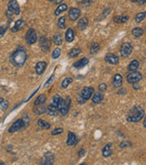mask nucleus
<instances>
[{"mask_svg": "<svg viewBox=\"0 0 146 165\" xmlns=\"http://www.w3.org/2000/svg\"><path fill=\"white\" fill-rule=\"evenodd\" d=\"M27 58H28V55H27L26 50L22 48H18L11 54L10 61L13 65L17 67H21L26 63Z\"/></svg>", "mask_w": 146, "mask_h": 165, "instance_id": "1", "label": "nucleus"}, {"mask_svg": "<svg viewBox=\"0 0 146 165\" xmlns=\"http://www.w3.org/2000/svg\"><path fill=\"white\" fill-rule=\"evenodd\" d=\"M144 117V110L141 107H133L129 111L127 117L128 122H139Z\"/></svg>", "mask_w": 146, "mask_h": 165, "instance_id": "2", "label": "nucleus"}, {"mask_svg": "<svg viewBox=\"0 0 146 165\" xmlns=\"http://www.w3.org/2000/svg\"><path fill=\"white\" fill-rule=\"evenodd\" d=\"M95 90L93 87H84L80 94L78 95L77 97V100H78V103L80 105H82V104H85L86 101H88L90 97L92 96V95L94 94Z\"/></svg>", "mask_w": 146, "mask_h": 165, "instance_id": "3", "label": "nucleus"}, {"mask_svg": "<svg viewBox=\"0 0 146 165\" xmlns=\"http://www.w3.org/2000/svg\"><path fill=\"white\" fill-rule=\"evenodd\" d=\"M20 14V6L18 3L17 0H10L7 5V11L6 16H18Z\"/></svg>", "mask_w": 146, "mask_h": 165, "instance_id": "4", "label": "nucleus"}, {"mask_svg": "<svg viewBox=\"0 0 146 165\" xmlns=\"http://www.w3.org/2000/svg\"><path fill=\"white\" fill-rule=\"evenodd\" d=\"M70 107H71V99H70V97H66V99L61 98L60 103L59 105V112L62 116H66L68 113Z\"/></svg>", "mask_w": 146, "mask_h": 165, "instance_id": "5", "label": "nucleus"}, {"mask_svg": "<svg viewBox=\"0 0 146 165\" xmlns=\"http://www.w3.org/2000/svg\"><path fill=\"white\" fill-rule=\"evenodd\" d=\"M127 81L129 84H138L142 79V74L140 72H137V71H132L130 72L127 74V77H126Z\"/></svg>", "mask_w": 146, "mask_h": 165, "instance_id": "6", "label": "nucleus"}, {"mask_svg": "<svg viewBox=\"0 0 146 165\" xmlns=\"http://www.w3.org/2000/svg\"><path fill=\"white\" fill-rule=\"evenodd\" d=\"M133 52V46L132 44L129 42H124L121 45L120 47V53L121 55V57H128L129 55H130V53Z\"/></svg>", "mask_w": 146, "mask_h": 165, "instance_id": "7", "label": "nucleus"}, {"mask_svg": "<svg viewBox=\"0 0 146 165\" xmlns=\"http://www.w3.org/2000/svg\"><path fill=\"white\" fill-rule=\"evenodd\" d=\"M26 124H25V121L23 118H19L18 119L17 121H15L13 123V125L9 127L8 129V132L10 133H13V132H16V131H18L22 129H24V127H26Z\"/></svg>", "mask_w": 146, "mask_h": 165, "instance_id": "8", "label": "nucleus"}, {"mask_svg": "<svg viewBox=\"0 0 146 165\" xmlns=\"http://www.w3.org/2000/svg\"><path fill=\"white\" fill-rule=\"evenodd\" d=\"M26 41L29 45H32L37 41V33L34 28L28 29V31L26 34Z\"/></svg>", "mask_w": 146, "mask_h": 165, "instance_id": "9", "label": "nucleus"}, {"mask_svg": "<svg viewBox=\"0 0 146 165\" xmlns=\"http://www.w3.org/2000/svg\"><path fill=\"white\" fill-rule=\"evenodd\" d=\"M54 155L50 152H47L44 154V157L40 160V164H44V165H51L54 162Z\"/></svg>", "mask_w": 146, "mask_h": 165, "instance_id": "10", "label": "nucleus"}, {"mask_svg": "<svg viewBox=\"0 0 146 165\" xmlns=\"http://www.w3.org/2000/svg\"><path fill=\"white\" fill-rule=\"evenodd\" d=\"M80 16V9L78 7H71L68 11V18L71 21L77 20Z\"/></svg>", "mask_w": 146, "mask_h": 165, "instance_id": "11", "label": "nucleus"}, {"mask_svg": "<svg viewBox=\"0 0 146 165\" xmlns=\"http://www.w3.org/2000/svg\"><path fill=\"white\" fill-rule=\"evenodd\" d=\"M39 45H40V48L43 51H45V52L49 51V49H50L49 41L46 38V37H44V36L41 37L39 40Z\"/></svg>", "mask_w": 146, "mask_h": 165, "instance_id": "12", "label": "nucleus"}, {"mask_svg": "<svg viewBox=\"0 0 146 165\" xmlns=\"http://www.w3.org/2000/svg\"><path fill=\"white\" fill-rule=\"evenodd\" d=\"M104 60H105V62H107L108 63H111V64H118L119 63V57L113 53H108L105 56Z\"/></svg>", "mask_w": 146, "mask_h": 165, "instance_id": "13", "label": "nucleus"}, {"mask_svg": "<svg viewBox=\"0 0 146 165\" xmlns=\"http://www.w3.org/2000/svg\"><path fill=\"white\" fill-rule=\"evenodd\" d=\"M78 142V139H77L76 135L71 132L68 131V139H67V145L68 146H75Z\"/></svg>", "mask_w": 146, "mask_h": 165, "instance_id": "14", "label": "nucleus"}, {"mask_svg": "<svg viewBox=\"0 0 146 165\" xmlns=\"http://www.w3.org/2000/svg\"><path fill=\"white\" fill-rule=\"evenodd\" d=\"M46 68H47V63H45V62H38L35 66L36 73H37V74H38V75H41V74L45 72Z\"/></svg>", "mask_w": 146, "mask_h": 165, "instance_id": "15", "label": "nucleus"}, {"mask_svg": "<svg viewBox=\"0 0 146 165\" xmlns=\"http://www.w3.org/2000/svg\"><path fill=\"white\" fill-rule=\"evenodd\" d=\"M88 63H89V59L84 57V58L79 60V61H77L76 63H74L73 67L77 69H80V68H83V67H85Z\"/></svg>", "mask_w": 146, "mask_h": 165, "instance_id": "16", "label": "nucleus"}, {"mask_svg": "<svg viewBox=\"0 0 146 165\" xmlns=\"http://www.w3.org/2000/svg\"><path fill=\"white\" fill-rule=\"evenodd\" d=\"M24 26H25V21L23 19H18V20H17L16 22H15V25L12 28L11 31L13 32H18V31H21V29L24 28Z\"/></svg>", "mask_w": 146, "mask_h": 165, "instance_id": "17", "label": "nucleus"}, {"mask_svg": "<svg viewBox=\"0 0 146 165\" xmlns=\"http://www.w3.org/2000/svg\"><path fill=\"white\" fill-rule=\"evenodd\" d=\"M113 86L115 88H119L122 85V76L120 73H116L113 77Z\"/></svg>", "mask_w": 146, "mask_h": 165, "instance_id": "18", "label": "nucleus"}, {"mask_svg": "<svg viewBox=\"0 0 146 165\" xmlns=\"http://www.w3.org/2000/svg\"><path fill=\"white\" fill-rule=\"evenodd\" d=\"M34 113L37 115H42L47 113V107H45V104L44 105H38V106H34Z\"/></svg>", "mask_w": 146, "mask_h": 165, "instance_id": "19", "label": "nucleus"}, {"mask_svg": "<svg viewBox=\"0 0 146 165\" xmlns=\"http://www.w3.org/2000/svg\"><path fill=\"white\" fill-rule=\"evenodd\" d=\"M88 24H89V20L87 18H82L79 20L78 22V28L80 31H84V29H86V28L88 27Z\"/></svg>", "mask_w": 146, "mask_h": 165, "instance_id": "20", "label": "nucleus"}, {"mask_svg": "<svg viewBox=\"0 0 146 165\" xmlns=\"http://www.w3.org/2000/svg\"><path fill=\"white\" fill-rule=\"evenodd\" d=\"M92 102L94 104H99L102 103V100L104 99V96H103V94L102 93H95L92 95Z\"/></svg>", "mask_w": 146, "mask_h": 165, "instance_id": "21", "label": "nucleus"}, {"mask_svg": "<svg viewBox=\"0 0 146 165\" xmlns=\"http://www.w3.org/2000/svg\"><path fill=\"white\" fill-rule=\"evenodd\" d=\"M129 20V17L128 16H124V15H119V16H116L113 18V21L115 23H126V22Z\"/></svg>", "mask_w": 146, "mask_h": 165, "instance_id": "22", "label": "nucleus"}, {"mask_svg": "<svg viewBox=\"0 0 146 165\" xmlns=\"http://www.w3.org/2000/svg\"><path fill=\"white\" fill-rule=\"evenodd\" d=\"M74 31H73V29L72 28H68L67 29V31L65 33V39L68 42H72L74 41Z\"/></svg>", "mask_w": 146, "mask_h": 165, "instance_id": "23", "label": "nucleus"}, {"mask_svg": "<svg viewBox=\"0 0 146 165\" xmlns=\"http://www.w3.org/2000/svg\"><path fill=\"white\" fill-rule=\"evenodd\" d=\"M60 100H61V96L59 95H55L53 96V98L51 100V103L49 104V106L53 107H56L59 109V105L60 103Z\"/></svg>", "mask_w": 146, "mask_h": 165, "instance_id": "24", "label": "nucleus"}, {"mask_svg": "<svg viewBox=\"0 0 146 165\" xmlns=\"http://www.w3.org/2000/svg\"><path fill=\"white\" fill-rule=\"evenodd\" d=\"M46 101H47V95H38L35 102H34V106H38V105H44L46 103Z\"/></svg>", "mask_w": 146, "mask_h": 165, "instance_id": "25", "label": "nucleus"}, {"mask_svg": "<svg viewBox=\"0 0 146 165\" xmlns=\"http://www.w3.org/2000/svg\"><path fill=\"white\" fill-rule=\"evenodd\" d=\"M143 33H144V31H143L142 28H139V27L134 28L132 31V35L134 37V38H140V37H142L143 35Z\"/></svg>", "mask_w": 146, "mask_h": 165, "instance_id": "26", "label": "nucleus"}, {"mask_svg": "<svg viewBox=\"0 0 146 165\" xmlns=\"http://www.w3.org/2000/svg\"><path fill=\"white\" fill-rule=\"evenodd\" d=\"M81 53V50L79 48H73L68 51V57L70 58H76Z\"/></svg>", "mask_w": 146, "mask_h": 165, "instance_id": "27", "label": "nucleus"}, {"mask_svg": "<svg viewBox=\"0 0 146 165\" xmlns=\"http://www.w3.org/2000/svg\"><path fill=\"white\" fill-rule=\"evenodd\" d=\"M111 143L107 144V145H105V146L103 147V149H102V156L105 157V158H107V157L111 156Z\"/></svg>", "mask_w": 146, "mask_h": 165, "instance_id": "28", "label": "nucleus"}, {"mask_svg": "<svg viewBox=\"0 0 146 165\" xmlns=\"http://www.w3.org/2000/svg\"><path fill=\"white\" fill-rule=\"evenodd\" d=\"M140 63L139 62L137 61V60H133V61H132L130 63V64L128 65V70L130 72H132V71H136L138 69V67H139Z\"/></svg>", "mask_w": 146, "mask_h": 165, "instance_id": "29", "label": "nucleus"}, {"mask_svg": "<svg viewBox=\"0 0 146 165\" xmlns=\"http://www.w3.org/2000/svg\"><path fill=\"white\" fill-rule=\"evenodd\" d=\"M68 9V6L66 4H60L58 7H57V9L55 10L54 14H55V16H59V14H61L62 12L66 11Z\"/></svg>", "mask_w": 146, "mask_h": 165, "instance_id": "30", "label": "nucleus"}, {"mask_svg": "<svg viewBox=\"0 0 146 165\" xmlns=\"http://www.w3.org/2000/svg\"><path fill=\"white\" fill-rule=\"evenodd\" d=\"M53 41H54V44L57 45V46H60L63 42L62 40V36H61L60 33H56L54 35V38H53Z\"/></svg>", "mask_w": 146, "mask_h": 165, "instance_id": "31", "label": "nucleus"}, {"mask_svg": "<svg viewBox=\"0 0 146 165\" xmlns=\"http://www.w3.org/2000/svg\"><path fill=\"white\" fill-rule=\"evenodd\" d=\"M145 15H146L145 12H140V13H138L136 16H135V18H134L136 23H141V22L145 18Z\"/></svg>", "mask_w": 146, "mask_h": 165, "instance_id": "32", "label": "nucleus"}, {"mask_svg": "<svg viewBox=\"0 0 146 165\" xmlns=\"http://www.w3.org/2000/svg\"><path fill=\"white\" fill-rule=\"evenodd\" d=\"M58 27L60 29H64L66 28V18L65 17H61L58 20Z\"/></svg>", "mask_w": 146, "mask_h": 165, "instance_id": "33", "label": "nucleus"}, {"mask_svg": "<svg viewBox=\"0 0 146 165\" xmlns=\"http://www.w3.org/2000/svg\"><path fill=\"white\" fill-rule=\"evenodd\" d=\"M72 78H71V77H67V78H65L63 81H62V82H61V87L62 88H67L68 85H70L71 82H72Z\"/></svg>", "mask_w": 146, "mask_h": 165, "instance_id": "34", "label": "nucleus"}, {"mask_svg": "<svg viewBox=\"0 0 146 165\" xmlns=\"http://www.w3.org/2000/svg\"><path fill=\"white\" fill-rule=\"evenodd\" d=\"M37 124H38V126H39L40 127H42V129H49V127H50L49 123H48V122H46V121L42 120V119H38Z\"/></svg>", "mask_w": 146, "mask_h": 165, "instance_id": "35", "label": "nucleus"}, {"mask_svg": "<svg viewBox=\"0 0 146 165\" xmlns=\"http://www.w3.org/2000/svg\"><path fill=\"white\" fill-rule=\"evenodd\" d=\"M99 50V45L96 42L92 43L91 46H90V53H95L98 50Z\"/></svg>", "mask_w": 146, "mask_h": 165, "instance_id": "36", "label": "nucleus"}, {"mask_svg": "<svg viewBox=\"0 0 146 165\" xmlns=\"http://www.w3.org/2000/svg\"><path fill=\"white\" fill-rule=\"evenodd\" d=\"M60 53H61V50L60 49H59V48H57V49H55L54 50L52 51V55H51V57H52V59H58L59 56H60Z\"/></svg>", "mask_w": 146, "mask_h": 165, "instance_id": "37", "label": "nucleus"}, {"mask_svg": "<svg viewBox=\"0 0 146 165\" xmlns=\"http://www.w3.org/2000/svg\"><path fill=\"white\" fill-rule=\"evenodd\" d=\"M91 2H92V0H78V4L83 6H87L90 5Z\"/></svg>", "mask_w": 146, "mask_h": 165, "instance_id": "38", "label": "nucleus"}, {"mask_svg": "<svg viewBox=\"0 0 146 165\" xmlns=\"http://www.w3.org/2000/svg\"><path fill=\"white\" fill-rule=\"evenodd\" d=\"M63 132V129H61V127H59V129H55L51 132V135L52 136H56V135H59V134H61Z\"/></svg>", "mask_w": 146, "mask_h": 165, "instance_id": "39", "label": "nucleus"}, {"mask_svg": "<svg viewBox=\"0 0 146 165\" xmlns=\"http://www.w3.org/2000/svg\"><path fill=\"white\" fill-rule=\"evenodd\" d=\"M121 148H128V147H132V143L130 141H123L120 144Z\"/></svg>", "mask_w": 146, "mask_h": 165, "instance_id": "40", "label": "nucleus"}, {"mask_svg": "<svg viewBox=\"0 0 146 165\" xmlns=\"http://www.w3.org/2000/svg\"><path fill=\"white\" fill-rule=\"evenodd\" d=\"M99 90L101 92H105L107 90V85L105 84V82H102V84H99Z\"/></svg>", "mask_w": 146, "mask_h": 165, "instance_id": "41", "label": "nucleus"}, {"mask_svg": "<svg viewBox=\"0 0 146 165\" xmlns=\"http://www.w3.org/2000/svg\"><path fill=\"white\" fill-rule=\"evenodd\" d=\"M6 27H4V26H0V38H2V37L5 35L6 31Z\"/></svg>", "mask_w": 146, "mask_h": 165, "instance_id": "42", "label": "nucleus"}, {"mask_svg": "<svg viewBox=\"0 0 146 165\" xmlns=\"http://www.w3.org/2000/svg\"><path fill=\"white\" fill-rule=\"evenodd\" d=\"M54 78H55V76L54 75H52L49 79V81L47 82H46V84H45V87H47V86H49L50 84H51V82H52V81L53 80H54Z\"/></svg>", "mask_w": 146, "mask_h": 165, "instance_id": "43", "label": "nucleus"}, {"mask_svg": "<svg viewBox=\"0 0 146 165\" xmlns=\"http://www.w3.org/2000/svg\"><path fill=\"white\" fill-rule=\"evenodd\" d=\"M1 106H2V107H3V108L5 109V108H6L7 106H8V104H7V102H5V101H4V102L1 104Z\"/></svg>", "mask_w": 146, "mask_h": 165, "instance_id": "44", "label": "nucleus"}, {"mask_svg": "<svg viewBox=\"0 0 146 165\" xmlns=\"http://www.w3.org/2000/svg\"><path fill=\"white\" fill-rule=\"evenodd\" d=\"M84 153H85V151H84V149H81V151H79V156H80V157H82V156L84 155Z\"/></svg>", "mask_w": 146, "mask_h": 165, "instance_id": "45", "label": "nucleus"}, {"mask_svg": "<svg viewBox=\"0 0 146 165\" xmlns=\"http://www.w3.org/2000/svg\"><path fill=\"white\" fill-rule=\"evenodd\" d=\"M145 1H146V0H138V4H139V5H143L144 3H145Z\"/></svg>", "mask_w": 146, "mask_h": 165, "instance_id": "46", "label": "nucleus"}, {"mask_svg": "<svg viewBox=\"0 0 146 165\" xmlns=\"http://www.w3.org/2000/svg\"><path fill=\"white\" fill-rule=\"evenodd\" d=\"M54 2H55L56 4H60V3L63 2V0H54Z\"/></svg>", "mask_w": 146, "mask_h": 165, "instance_id": "47", "label": "nucleus"}, {"mask_svg": "<svg viewBox=\"0 0 146 165\" xmlns=\"http://www.w3.org/2000/svg\"><path fill=\"white\" fill-rule=\"evenodd\" d=\"M3 102H4V99H3V98H0V105H1Z\"/></svg>", "mask_w": 146, "mask_h": 165, "instance_id": "48", "label": "nucleus"}, {"mask_svg": "<svg viewBox=\"0 0 146 165\" xmlns=\"http://www.w3.org/2000/svg\"><path fill=\"white\" fill-rule=\"evenodd\" d=\"M130 1L133 2V3H135V2H137V1H138V0H130Z\"/></svg>", "mask_w": 146, "mask_h": 165, "instance_id": "49", "label": "nucleus"}, {"mask_svg": "<svg viewBox=\"0 0 146 165\" xmlns=\"http://www.w3.org/2000/svg\"><path fill=\"white\" fill-rule=\"evenodd\" d=\"M49 2H53V1H54V0H49Z\"/></svg>", "mask_w": 146, "mask_h": 165, "instance_id": "50", "label": "nucleus"}]
</instances>
